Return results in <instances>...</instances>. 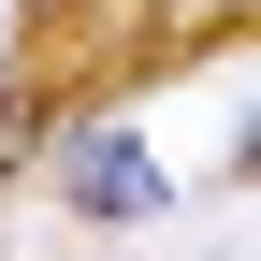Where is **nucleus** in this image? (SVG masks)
<instances>
[{
    "label": "nucleus",
    "instance_id": "nucleus-1",
    "mask_svg": "<svg viewBox=\"0 0 261 261\" xmlns=\"http://www.w3.org/2000/svg\"><path fill=\"white\" fill-rule=\"evenodd\" d=\"M58 203H73V218H145V203H160V160L130 145L116 116H87L73 145H58Z\"/></svg>",
    "mask_w": 261,
    "mask_h": 261
}]
</instances>
